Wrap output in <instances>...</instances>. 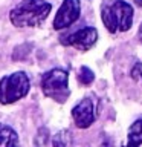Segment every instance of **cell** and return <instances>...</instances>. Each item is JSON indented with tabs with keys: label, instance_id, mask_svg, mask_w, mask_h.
Returning <instances> with one entry per match:
<instances>
[{
	"label": "cell",
	"instance_id": "obj_9",
	"mask_svg": "<svg viewBox=\"0 0 142 147\" xmlns=\"http://www.w3.org/2000/svg\"><path fill=\"white\" fill-rule=\"evenodd\" d=\"M127 144L131 147L141 146L142 144V119H137L128 129V136H127Z\"/></svg>",
	"mask_w": 142,
	"mask_h": 147
},
{
	"label": "cell",
	"instance_id": "obj_11",
	"mask_svg": "<svg viewBox=\"0 0 142 147\" xmlns=\"http://www.w3.org/2000/svg\"><path fill=\"white\" fill-rule=\"evenodd\" d=\"M130 75H131L133 80L139 81V83H141V86H142V63L137 61L135 66H133L131 72H130Z\"/></svg>",
	"mask_w": 142,
	"mask_h": 147
},
{
	"label": "cell",
	"instance_id": "obj_12",
	"mask_svg": "<svg viewBox=\"0 0 142 147\" xmlns=\"http://www.w3.org/2000/svg\"><path fill=\"white\" fill-rule=\"evenodd\" d=\"M136 5H139V6H142V0H135Z\"/></svg>",
	"mask_w": 142,
	"mask_h": 147
},
{
	"label": "cell",
	"instance_id": "obj_4",
	"mask_svg": "<svg viewBox=\"0 0 142 147\" xmlns=\"http://www.w3.org/2000/svg\"><path fill=\"white\" fill-rule=\"evenodd\" d=\"M41 90L48 98H52L57 103H64L70 95L67 72L58 67L46 72L41 77Z\"/></svg>",
	"mask_w": 142,
	"mask_h": 147
},
{
	"label": "cell",
	"instance_id": "obj_10",
	"mask_svg": "<svg viewBox=\"0 0 142 147\" xmlns=\"http://www.w3.org/2000/svg\"><path fill=\"white\" fill-rule=\"evenodd\" d=\"M93 78H95V75H93V72L90 71L87 66H82L81 69H80V75H78V81L81 83V84H90L92 81H93Z\"/></svg>",
	"mask_w": 142,
	"mask_h": 147
},
{
	"label": "cell",
	"instance_id": "obj_1",
	"mask_svg": "<svg viewBox=\"0 0 142 147\" xmlns=\"http://www.w3.org/2000/svg\"><path fill=\"white\" fill-rule=\"evenodd\" d=\"M52 5L46 0H23L9 14V20L17 28H32L41 25L49 16Z\"/></svg>",
	"mask_w": 142,
	"mask_h": 147
},
{
	"label": "cell",
	"instance_id": "obj_2",
	"mask_svg": "<svg viewBox=\"0 0 142 147\" xmlns=\"http://www.w3.org/2000/svg\"><path fill=\"white\" fill-rule=\"evenodd\" d=\"M101 18L109 32H125L133 25V8L124 0H115L102 5Z\"/></svg>",
	"mask_w": 142,
	"mask_h": 147
},
{
	"label": "cell",
	"instance_id": "obj_13",
	"mask_svg": "<svg viewBox=\"0 0 142 147\" xmlns=\"http://www.w3.org/2000/svg\"><path fill=\"white\" fill-rule=\"evenodd\" d=\"M139 35L142 37V25H141V28H139Z\"/></svg>",
	"mask_w": 142,
	"mask_h": 147
},
{
	"label": "cell",
	"instance_id": "obj_6",
	"mask_svg": "<svg viewBox=\"0 0 142 147\" xmlns=\"http://www.w3.org/2000/svg\"><path fill=\"white\" fill-rule=\"evenodd\" d=\"M80 12H81L80 0H64L54 18V29L60 31L64 29V28H69L72 23H75L80 18Z\"/></svg>",
	"mask_w": 142,
	"mask_h": 147
},
{
	"label": "cell",
	"instance_id": "obj_7",
	"mask_svg": "<svg viewBox=\"0 0 142 147\" xmlns=\"http://www.w3.org/2000/svg\"><path fill=\"white\" fill-rule=\"evenodd\" d=\"M96 40H98V31L95 28L89 26V28H82V29L73 32L67 37H63L61 43L80 51H89L96 43Z\"/></svg>",
	"mask_w": 142,
	"mask_h": 147
},
{
	"label": "cell",
	"instance_id": "obj_8",
	"mask_svg": "<svg viewBox=\"0 0 142 147\" xmlns=\"http://www.w3.org/2000/svg\"><path fill=\"white\" fill-rule=\"evenodd\" d=\"M0 146H5V147L18 146L17 132L12 127L6 126V124H0Z\"/></svg>",
	"mask_w": 142,
	"mask_h": 147
},
{
	"label": "cell",
	"instance_id": "obj_5",
	"mask_svg": "<svg viewBox=\"0 0 142 147\" xmlns=\"http://www.w3.org/2000/svg\"><path fill=\"white\" fill-rule=\"evenodd\" d=\"M72 118L76 127L87 129L93 124L96 118V101L92 96H86L72 109Z\"/></svg>",
	"mask_w": 142,
	"mask_h": 147
},
{
	"label": "cell",
	"instance_id": "obj_3",
	"mask_svg": "<svg viewBox=\"0 0 142 147\" xmlns=\"http://www.w3.org/2000/svg\"><path fill=\"white\" fill-rule=\"evenodd\" d=\"M31 87L29 77L25 72H14L0 80V103L12 104L27 95Z\"/></svg>",
	"mask_w": 142,
	"mask_h": 147
}]
</instances>
